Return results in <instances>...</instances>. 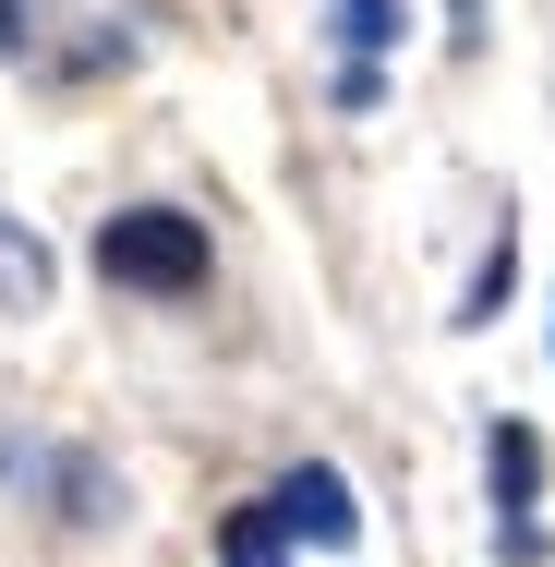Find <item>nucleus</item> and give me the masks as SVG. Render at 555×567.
Returning <instances> with one entry per match:
<instances>
[{
  "label": "nucleus",
  "mask_w": 555,
  "mask_h": 567,
  "mask_svg": "<svg viewBox=\"0 0 555 567\" xmlns=\"http://www.w3.org/2000/svg\"><path fill=\"white\" fill-rule=\"evenodd\" d=\"M97 278H121V290H206V218H182V206L97 218Z\"/></svg>",
  "instance_id": "obj_1"
},
{
  "label": "nucleus",
  "mask_w": 555,
  "mask_h": 567,
  "mask_svg": "<svg viewBox=\"0 0 555 567\" xmlns=\"http://www.w3.org/2000/svg\"><path fill=\"white\" fill-rule=\"evenodd\" d=\"M266 519H278L290 544H350V532H362V507H350V471H338V458H302V471H278V483H266Z\"/></svg>",
  "instance_id": "obj_2"
},
{
  "label": "nucleus",
  "mask_w": 555,
  "mask_h": 567,
  "mask_svg": "<svg viewBox=\"0 0 555 567\" xmlns=\"http://www.w3.org/2000/svg\"><path fill=\"white\" fill-rule=\"evenodd\" d=\"M495 507H507V532H495V556L507 567H532L544 556V532H532V495H544V447H532V423H495Z\"/></svg>",
  "instance_id": "obj_3"
},
{
  "label": "nucleus",
  "mask_w": 555,
  "mask_h": 567,
  "mask_svg": "<svg viewBox=\"0 0 555 567\" xmlns=\"http://www.w3.org/2000/svg\"><path fill=\"white\" fill-rule=\"evenodd\" d=\"M49 290H61L49 241H37L24 218H0V315H49Z\"/></svg>",
  "instance_id": "obj_4"
},
{
  "label": "nucleus",
  "mask_w": 555,
  "mask_h": 567,
  "mask_svg": "<svg viewBox=\"0 0 555 567\" xmlns=\"http://www.w3.org/2000/svg\"><path fill=\"white\" fill-rule=\"evenodd\" d=\"M507 290H520V241H507V206H495V241H483V266H471V290H459V327H495Z\"/></svg>",
  "instance_id": "obj_5"
},
{
  "label": "nucleus",
  "mask_w": 555,
  "mask_h": 567,
  "mask_svg": "<svg viewBox=\"0 0 555 567\" xmlns=\"http://www.w3.org/2000/svg\"><path fill=\"white\" fill-rule=\"evenodd\" d=\"M327 12H338L327 37H338V49H362V61H374V49H399V24H411L399 0H327Z\"/></svg>",
  "instance_id": "obj_6"
},
{
  "label": "nucleus",
  "mask_w": 555,
  "mask_h": 567,
  "mask_svg": "<svg viewBox=\"0 0 555 567\" xmlns=\"http://www.w3.org/2000/svg\"><path fill=\"white\" fill-rule=\"evenodd\" d=\"M218 567H290V532H278L266 507H241V519L218 532Z\"/></svg>",
  "instance_id": "obj_7"
}]
</instances>
